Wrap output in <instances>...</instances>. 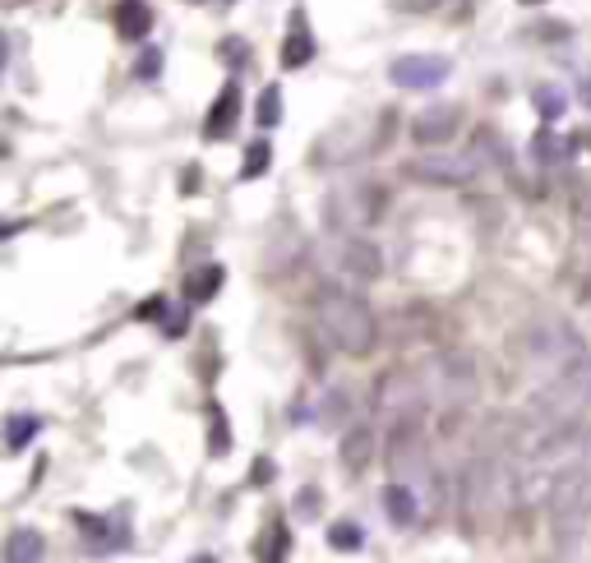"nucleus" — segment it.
<instances>
[{
    "label": "nucleus",
    "instance_id": "f257e3e1",
    "mask_svg": "<svg viewBox=\"0 0 591 563\" xmlns=\"http://www.w3.org/2000/svg\"><path fill=\"white\" fill-rule=\"evenodd\" d=\"M314 314H319V333L328 337V347H338L342 356H370L374 342H379L374 310L356 291L324 287L314 300Z\"/></svg>",
    "mask_w": 591,
    "mask_h": 563
},
{
    "label": "nucleus",
    "instance_id": "f03ea898",
    "mask_svg": "<svg viewBox=\"0 0 591 563\" xmlns=\"http://www.w3.org/2000/svg\"><path fill=\"white\" fill-rule=\"evenodd\" d=\"M591 411V356H578L568 370L555 374V384H545L531 393V425L541 430H559V425H582Z\"/></svg>",
    "mask_w": 591,
    "mask_h": 563
},
{
    "label": "nucleus",
    "instance_id": "7ed1b4c3",
    "mask_svg": "<svg viewBox=\"0 0 591 563\" xmlns=\"http://www.w3.org/2000/svg\"><path fill=\"white\" fill-rule=\"evenodd\" d=\"M388 471L407 485H435V467H430V453H425V434H421V411L393 420V434H388Z\"/></svg>",
    "mask_w": 591,
    "mask_h": 563
},
{
    "label": "nucleus",
    "instance_id": "20e7f679",
    "mask_svg": "<svg viewBox=\"0 0 591 563\" xmlns=\"http://www.w3.org/2000/svg\"><path fill=\"white\" fill-rule=\"evenodd\" d=\"M421 379H425V397H439L448 407H467V402H476V393H481V370H476V360H471L467 351H444V356H435Z\"/></svg>",
    "mask_w": 591,
    "mask_h": 563
},
{
    "label": "nucleus",
    "instance_id": "39448f33",
    "mask_svg": "<svg viewBox=\"0 0 591 563\" xmlns=\"http://www.w3.org/2000/svg\"><path fill=\"white\" fill-rule=\"evenodd\" d=\"M485 171V162L471 153H453V148H425L416 153L411 162H402V176L416 180V185H448V190H458V185H471V180Z\"/></svg>",
    "mask_w": 591,
    "mask_h": 563
},
{
    "label": "nucleus",
    "instance_id": "423d86ee",
    "mask_svg": "<svg viewBox=\"0 0 591 563\" xmlns=\"http://www.w3.org/2000/svg\"><path fill=\"white\" fill-rule=\"evenodd\" d=\"M388 208V190L379 180H361V185H347V190H333L324 199V217L328 227L338 231H356V227H374Z\"/></svg>",
    "mask_w": 591,
    "mask_h": 563
},
{
    "label": "nucleus",
    "instance_id": "0eeeda50",
    "mask_svg": "<svg viewBox=\"0 0 591 563\" xmlns=\"http://www.w3.org/2000/svg\"><path fill=\"white\" fill-rule=\"evenodd\" d=\"M522 351H527L536 365H545V370H555V374L568 370L578 356H587V351H582V337L573 333L568 324H559V319L555 324L527 328V333H522Z\"/></svg>",
    "mask_w": 591,
    "mask_h": 563
},
{
    "label": "nucleus",
    "instance_id": "6e6552de",
    "mask_svg": "<svg viewBox=\"0 0 591 563\" xmlns=\"http://www.w3.org/2000/svg\"><path fill=\"white\" fill-rule=\"evenodd\" d=\"M74 527L84 536L88 554H121V550H130V540H134L125 508H116V513H84V508H74Z\"/></svg>",
    "mask_w": 591,
    "mask_h": 563
},
{
    "label": "nucleus",
    "instance_id": "1a4fd4ad",
    "mask_svg": "<svg viewBox=\"0 0 591 563\" xmlns=\"http://www.w3.org/2000/svg\"><path fill=\"white\" fill-rule=\"evenodd\" d=\"M328 268L351 277V282H374V277L384 273V254H379V245L356 236V231H342L333 240V250H328Z\"/></svg>",
    "mask_w": 591,
    "mask_h": 563
},
{
    "label": "nucleus",
    "instance_id": "9d476101",
    "mask_svg": "<svg viewBox=\"0 0 591 563\" xmlns=\"http://www.w3.org/2000/svg\"><path fill=\"white\" fill-rule=\"evenodd\" d=\"M453 74V60L448 56H421V51H411V56H398L388 65V79L398 88H411V93H425V88H439Z\"/></svg>",
    "mask_w": 591,
    "mask_h": 563
},
{
    "label": "nucleus",
    "instance_id": "9b49d317",
    "mask_svg": "<svg viewBox=\"0 0 591 563\" xmlns=\"http://www.w3.org/2000/svg\"><path fill=\"white\" fill-rule=\"evenodd\" d=\"M458 125H462V107H453V102H444V107H425V111H416V120H411V139H416L421 148H444V144H453Z\"/></svg>",
    "mask_w": 591,
    "mask_h": 563
},
{
    "label": "nucleus",
    "instance_id": "f8f14e48",
    "mask_svg": "<svg viewBox=\"0 0 591 563\" xmlns=\"http://www.w3.org/2000/svg\"><path fill=\"white\" fill-rule=\"evenodd\" d=\"M384 513H388V527H398V531L421 527V494H416V485L393 480L384 490Z\"/></svg>",
    "mask_w": 591,
    "mask_h": 563
},
{
    "label": "nucleus",
    "instance_id": "ddd939ff",
    "mask_svg": "<svg viewBox=\"0 0 591 563\" xmlns=\"http://www.w3.org/2000/svg\"><path fill=\"white\" fill-rule=\"evenodd\" d=\"M236 120H241V84H227L218 97H213V107H208V120H204V139L208 144H218L236 130Z\"/></svg>",
    "mask_w": 591,
    "mask_h": 563
},
{
    "label": "nucleus",
    "instance_id": "4468645a",
    "mask_svg": "<svg viewBox=\"0 0 591 563\" xmlns=\"http://www.w3.org/2000/svg\"><path fill=\"white\" fill-rule=\"evenodd\" d=\"M374 439H379V434H374L370 425H351V430L338 439V457H342V467H347L351 476H361V471L370 467V457H374Z\"/></svg>",
    "mask_w": 591,
    "mask_h": 563
},
{
    "label": "nucleus",
    "instance_id": "2eb2a0df",
    "mask_svg": "<svg viewBox=\"0 0 591 563\" xmlns=\"http://www.w3.org/2000/svg\"><path fill=\"white\" fill-rule=\"evenodd\" d=\"M314 60V37L310 24H305V10H291V28H287V42H282V70H301Z\"/></svg>",
    "mask_w": 591,
    "mask_h": 563
},
{
    "label": "nucleus",
    "instance_id": "dca6fc26",
    "mask_svg": "<svg viewBox=\"0 0 591 563\" xmlns=\"http://www.w3.org/2000/svg\"><path fill=\"white\" fill-rule=\"evenodd\" d=\"M287 550H291V531H287L282 517H273V522H268V527L254 536V545H250L254 563H287Z\"/></svg>",
    "mask_w": 591,
    "mask_h": 563
},
{
    "label": "nucleus",
    "instance_id": "f3484780",
    "mask_svg": "<svg viewBox=\"0 0 591 563\" xmlns=\"http://www.w3.org/2000/svg\"><path fill=\"white\" fill-rule=\"evenodd\" d=\"M47 559V540L37 527H14L5 536V563H42Z\"/></svg>",
    "mask_w": 591,
    "mask_h": 563
},
{
    "label": "nucleus",
    "instance_id": "a211bd4d",
    "mask_svg": "<svg viewBox=\"0 0 591 563\" xmlns=\"http://www.w3.org/2000/svg\"><path fill=\"white\" fill-rule=\"evenodd\" d=\"M148 28H153L148 0H121V5H116V33H121L125 42H144Z\"/></svg>",
    "mask_w": 591,
    "mask_h": 563
},
{
    "label": "nucleus",
    "instance_id": "6ab92c4d",
    "mask_svg": "<svg viewBox=\"0 0 591 563\" xmlns=\"http://www.w3.org/2000/svg\"><path fill=\"white\" fill-rule=\"evenodd\" d=\"M222 282H227V268H222V264L194 268V273H185V300L204 305V300H213L222 291Z\"/></svg>",
    "mask_w": 591,
    "mask_h": 563
},
{
    "label": "nucleus",
    "instance_id": "aec40b11",
    "mask_svg": "<svg viewBox=\"0 0 591 563\" xmlns=\"http://www.w3.org/2000/svg\"><path fill=\"white\" fill-rule=\"evenodd\" d=\"M531 157H536L541 167H564L568 157H573V139H564V134H555L545 125V130L531 139Z\"/></svg>",
    "mask_w": 591,
    "mask_h": 563
},
{
    "label": "nucleus",
    "instance_id": "412c9836",
    "mask_svg": "<svg viewBox=\"0 0 591 563\" xmlns=\"http://www.w3.org/2000/svg\"><path fill=\"white\" fill-rule=\"evenodd\" d=\"M37 434H42V416H33V411H14V416L5 420V448H10V453H24Z\"/></svg>",
    "mask_w": 591,
    "mask_h": 563
},
{
    "label": "nucleus",
    "instance_id": "4be33fe9",
    "mask_svg": "<svg viewBox=\"0 0 591 563\" xmlns=\"http://www.w3.org/2000/svg\"><path fill=\"white\" fill-rule=\"evenodd\" d=\"M531 107H536V116H541L545 125H555V120H564V111H568V93L564 88L541 84L536 93H531Z\"/></svg>",
    "mask_w": 591,
    "mask_h": 563
},
{
    "label": "nucleus",
    "instance_id": "5701e85b",
    "mask_svg": "<svg viewBox=\"0 0 591 563\" xmlns=\"http://www.w3.org/2000/svg\"><path fill=\"white\" fill-rule=\"evenodd\" d=\"M273 167V144L268 139H254L250 148H245V162H241V180H259L264 171Z\"/></svg>",
    "mask_w": 591,
    "mask_h": 563
},
{
    "label": "nucleus",
    "instance_id": "b1692460",
    "mask_svg": "<svg viewBox=\"0 0 591 563\" xmlns=\"http://www.w3.org/2000/svg\"><path fill=\"white\" fill-rule=\"evenodd\" d=\"M231 453V425L218 407H208V457H227Z\"/></svg>",
    "mask_w": 591,
    "mask_h": 563
},
{
    "label": "nucleus",
    "instance_id": "393cba45",
    "mask_svg": "<svg viewBox=\"0 0 591 563\" xmlns=\"http://www.w3.org/2000/svg\"><path fill=\"white\" fill-rule=\"evenodd\" d=\"M254 120H259V130H273L282 120V88L268 84L264 93H259V107H254Z\"/></svg>",
    "mask_w": 591,
    "mask_h": 563
},
{
    "label": "nucleus",
    "instance_id": "a878e982",
    "mask_svg": "<svg viewBox=\"0 0 591 563\" xmlns=\"http://www.w3.org/2000/svg\"><path fill=\"white\" fill-rule=\"evenodd\" d=\"M573 227H578L582 240H591V180H578V190H573Z\"/></svg>",
    "mask_w": 591,
    "mask_h": 563
},
{
    "label": "nucleus",
    "instance_id": "bb28decb",
    "mask_svg": "<svg viewBox=\"0 0 591 563\" xmlns=\"http://www.w3.org/2000/svg\"><path fill=\"white\" fill-rule=\"evenodd\" d=\"M328 545L342 550V554H351V550H361L365 545V531L356 527V522H333V527H328Z\"/></svg>",
    "mask_w": 591,
    "mask_h": 563
},
{
    "label": "nucleus",
    "instance_id": "cd10ccee",
    "mask_svg": "<svg viewBox=\"0 0 591 563\" xmlns=\"http://www.w3.org/2000/svg\"><path fill=\"white\" fill-rule=\"evenodd\" d=\"M162 333L167 337H185L190 333V310H181V305H167V314H162Z\"/></svg>",
    "mask_w": 591,
    "mask_h": 563
},
{
    "label": "nucleus",
    "instance_id": "c85d7f7f",
    "mask_svg": "<svg viewBox=\"0 0 591 563\" xmlns=\"http://www.w3.org/2000/svg\"><path fill=\"white\" fill-rule=\"evenodd\" d=\"M319 504H324V499H319V490H314V485H305V490L296 494V513H301V522H314V517H319Z\"/></svg>",
    "mask_w": 591,
    "mask_h": 563
},
{
    "label": "nucleus",
    "instance_id": "c756f323",
    "mask_svg": "<svg viewBox=\"0 0 591 563\" xmlns=\"http://www.w3.org/2000/svg\"><path fill=\"white\" fill-rule=\"evenodd\" d=\"M134 74H139V79H157V74H162V51L148 47L144 56H139V65H134Z\"/></svg>",
    "mask_w": 591,
    "mask_h": 563
},
{
    "label": "nucleus",
    "instance_id": "7c9ffc66",
    "mask_svg": "<svg viewBox=\"0 0 591 563\" xmlns=\"http://www.w3.org/2000/svg\"><path fill=\"white\" fill-rule=\"evenodd\" d=\"M273 476H278V462H273V457H254L250 485H273Z\"/></svg>",
    "mask_w": 591,
    "mask_h": 563
},
{
    "label": "nucleus",
    "instance_id": "2f4dec72",
    "mask_svg": "<svg viewBox=\"0 0 591 563\" xmlns=\"http://www.w3.org/2000/svg\"><path fill=\"white\" fill-rule=\"evenodd\" d=\"M218 56L227 60L231 70H236V65H245V56H250V51H245V42H241V37H227V42L218 47Z\"/></svg>",
    "mask_w": 591,
    "mask_h": 563
},
{
    "label": "nucleus",
    "instance_id": "473e14b6",
    "mask_svg": "<svg viewBox=\"0 0 591 563\" xmlns=\"http://www.w3.org/2000/svg\"><path fill=\"white\" fill-rule=\"evenodd\" d=\"M134 314H139V319H153V324H162V314H167V300L153 296V300H144V305H139Z\"/></svg>",
    "mask_w": 591,
    "mask_h": 563
},
{
    "label": "nucleus",
    "instance_id": "72a5a7b5",
    "mask_svg": "<svg viewBox=\"0 0 591 563\" xmlns=\"http://www.w3.org/2000/svg\"><path fill=\"white\" fill-rule=\"evenodd\" d=\"M568 33H573L568 24H536V28H531V37H550V42H564Z\"/></svg>",
    "mask_w": 591,
    "mask_h": 563
},
{
    "label": "nucleus",
    "instance_id": "f704fd0d",
    "mask_svg": "<svg viewBox=\"0 0 591 563\" xmlns=\"http://www.w3.org/2000/svg\"><path fill=\"white\" fill-rule=\"evenodd\" d=\"M578 467L587 471V480H591V430L582 434V457H578Z\"/></svg>",
    "mask_w": 591,
    "mask_h": 563
},
{
    "label": "nucleus",
    "instance_id": "c9c22d12",
    "mask_svg": "<svg viewBox=\"0 0 591 563\" xmlns=\"http://www.w3.org/2000/svg\"><path fill=\"white\" fill-rule=\"evenodd\" d=\"M444 0H398V10H435Z\"/></svg>",
    "mask_w": 591,
    "mask_h": 563
},
{
    "label": "nucleus",
    "instance_id": "e433bc0d",
    "mask_svg": "<svg viewBox=\"0 0 591 563\" xmlns=\"http://www.w3.org/2000/svg\"><path fill=\"white\" fill-rule=\"evenodd\" d=\"M181 190H185V194H194V190H199V167H190V171L181 176Z\"/></svg>",
    "mask_w": 591,
    "mask_h": 563
},
{
    "label": "nucleus",
    "instance_id": "4c0bfd02",
    "mask_svg": "<svg viewBox=\"0 0 591 563\" xmlns=\"http://www.w3.org/2000/svg\"><path fill=\"white\" fill-rule=\"evenodd\" d=\"M582 102H587V107H591V79H587V84H582Z\"/></svg>",
    "mask_w": 591,
    "mask_h": 563
},
{
    "label": "nucleus",
    "instance_id": "58836bf2",
    "mask_svg": "<svg viewBox=\"0 0 591 563\" xmlns=\"http://www.w3.org/2000/svg\"><path fill=\"white\" fill-rule=\"evenodd\" d=\"M190 563H218V559H213V554H199V559H190Z\"/></svg>",
    "mask_w": 591,
    "mask_h": 563
},
{
    "label": "nucleus",
    "instance_id": "ea45409f",
    "mask_svg": "<svg viewBox=\"0 0 591 563\" xmlns=\"http://www.w3.org/2000/svg\"><path fill=\"white\" fill-rule=\"evenodd\" d=\"M522 5H541V0H522Z\"/></svg>",
    "mask_w": 591,
    "mask_h": 563
}]
</instances>
